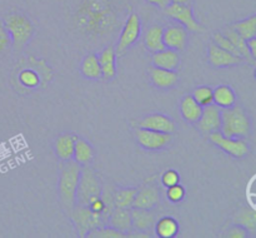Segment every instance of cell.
I'll return each mask as SVG.
<instances>
[{"label":"cell","mask_w":256,"mask_h":238,"mask_svg":"<svg viewBox=\"0 0 256 238\" xmlns=\"http://www.w3.org/2000/svg\"><path fill=\"white\" fill-rule=\"evenodd\" d=\"M212 100L214 104L224 109L236 104V95L229 85H219L212 89Z\"/></svg>","instance_id":"24"},{"label":"cell","mask_w":256,"mask_h":238,"mask_svg":"<svg viewBox=\"0 0 256 238\" xmlns=\"http://www.w3.org/2000/svg\"><path fill=\"white\" fill-rule=\"evenodd\" d=\"M209 62L215 68H228L232 67V65L242 64L245 60L226 52L222 48L218 47L215 43H212L209 45Z\"/></svg>","instance_id":"13"},{"label":"cell","mask_w":256,"mask_h":238,"mask_svg":"<svg viewBox=\"0 0 256 238\" xmlns=\"http://www.w3.org/2000/svg\"><path fill=\"white\" fill-rule=\"evenodd\" d=\"M224 237L228 238H246L249 237V230L246 228L242 227L239 224H232V227H229L225 232V234H222Z\"/></svg>","instance_id":"37"},{"label":"cell","mask_w":256,"mask_h":238,"mask_svg":"<svg viewBox=\"0 0 256 238\" xmlns=\"http://www.w3.org/2000/svg\"><path fill=\"white\" fill-rule=\"evenodd\" d=\"M224 35L228 38V39L230 40V42L232 43V45H234V47L236 48L238 52L240 53V55H242V57L244 58L245 62L252 63V64H254V60L255 59L252 57V54H250L249 48H248V44H246V40H245L244 38L240 37V35L238 34V33L235 32L234 29H232V28H230V27H226Z\"/></svg>","instance_id":"27"},{"label":"cell","mask_w":256,"mask_h":238,"mask_svg":"<svg viewBox=\"0 0 256 238\" xmlns=\"http://www.w3.org/2000/svg\"><path fill=\"white\" fill-rule=\"evenodd\" d=\"M229 27L234 29L245 40L256 38V15H252L250 18L242 20V22L232 23Z\"/></svg>","instance_id":"30"},{"label":"cell","mask_w":256,"mask_h":238,"mask_svg":"<svg viewBox=\"0 0 256 238\" xmlns=\"http://www.w3.org/2000/svg\"><path fill=\"white\" fill-rule=\"evenodd\" d=\"M192 97L202 108L214 103V100H212V89L210 87H206V85H202V87H198L196 89H194Z\"/></svg>","instance_id":"32"},{"label":"cell","mask_w":256,"mask_h":238,"mask_svg":"<svg viewBox=\"0 0 256 238\" xmlns=\"http://www.w3.org/2000/svg\"><path fill=\"white\" fill-rule=\"evenodd\" d=\"M148 3H150V4L152 5H156V7L162 8V9H165V8L168 7V5L170 4V0H146Z\"/></svg>","instance_id":"41"},{"label":"cell","mask_w":256,"mask_h":238,"mask_svg":"<svg viewBox=\"0 0 256 238\" xmlns=\"http://www.w3.org/2000/svg\"><path fill=\"white\" fill-rule=\"evenodd\" d=\"M209 139L212 144L234 158H242L249 153V145L245 140H242V138L225 137L220 130L210 133Z\"/></svg>","instance_id":"10"},{"label":"cell","mask_w":256,"mask_h":238,"mask_svg":"<svg viewBox=\"0 0 256 238\" xmlns=\"http://www.w3.org/2000/svg\"><path fill=\"white\" fill-rule=\"evenodd\" d=\"M98 59H99L100 68H102V78H104L105 80H112L116 75V64H115L116 54H115L114 47L109 45L105 48L100 53Z\"/></svg>","instance_id":"21"},{"label":"cell","mask_w":256,"mask_h":238,"mask_svg":"<svg viewBox=\"0 0 256 238\" xmlns=\"http://www.w3.org/2000/svg\"><path fill=\"white\" fill-rule=\"evenodd\" d=\"M140 33H142V22L136 13H132L129 18L125 22L124 28L122 30L119 40L116 45V55H122L126 53V50L139 39Z\"/></svg>","instance_id":"9"},{"label":"cell","mask_w":256,"mask_h":238,"mask_svg":"<svg viewBox=\"0 0 256 238\" xmlns=\"http://www.w3.org/2000/svg\"><path fill=\"white\" fill-rule=\"evenodd\" d=\"M10 44H12V38H10L9 32L4 27V24H0V54L4 53Z\"/></svg>","instance_id":"39"},{"label":"cell","mask_w":256,"mask_h":238,"mask_svg":"<svg viewBox=\"0 0 256 238\" xmlns=\"http://www.w3.org/2000/svg\"><path fill=\"white\" fill-rule=\"evenodd\" d=\"M168 198H169L170 202L172 203H179L182 202V199H184L185 197V189L182 185H180L179 183L178 184H174V185H170V187H168Z\"/></svg>","instance_id":"36"},{"label":"cell","mask_w":256,"mask_h":238,"mask_svg":"<svg viewBox=\"0 0 256 238\" xmlns=\"http://www.w3.org/2000/svg\"><path fill=\"white\" fill-rule=\"evenodd\" d=\"M4 27L9 32L15 50H22L34 34V25L22 13H10L5 17Z\"/></svg>","instance_id":"4"},{"label":"cell","mask_w":256,"mask_h":238,"mask_svg":"<svg viewBox=\"0 0 256 238\" xmlns=\"http://www.w3.org/2000/svg\"><path fill=\"white\" fill-rule=\"evenodd\" d=\"M225 137L245 138L252 132V120L244 109L239 105L222 109V128Z\"/></svg>","instance_id":"3"},{"label":"cell","mask_w":256,"mask_h":238,"mask_svg":"<svg viewBox=\"0 0 256 238\" xmlns=\"http://www.w3.org/2000/svg\"><path fill=\"white\" fill-rule=\"evenodd\" d=\"M138 189L136 188H120L112 193V202L116 208H132L135 199Z\"/></svg>","instance_id":"29"},{"label":"cell","mask_w":256,"mask_h":238,"mask_svg":"<svg viewBox=\"0 0 256 238\" xmlns=\"http://www.w3.org/2000/svg\"><path fill=\"white\" fill-rule=\"evenodd\" d=\"M159 190L155 185H144L138 189L135 199L132 202V207L140 209H154L159 203Z\"/></svg>","instance_id":"15"},{"label":"cell","mask_w":256,"mask_h":238,"mask_svg":"<svg viewBox=\"0 0 256 238\" xmlns=\"http://www.w3.org/2000/svg\"><path fill=\"white\" fill-rule=\"evenodd\" d=\"M82 165L74 160H66L60 165L59 200L62 210L69 217L76 205V189L79 184Z\"/></svg>","instance_id":"2"},{"label":"cell","mask_w":256,"mask_h":238,"mask_svg":"<svg viewBox=\"0 0 256 238\" xmlns=\"http://www.w3.org/2000/svg\"><path fill=\"white\" fill-rule=\"evenodd\" d=\"M138 127L156 130V132L174 133L175 123L168 115L162 114V113H152V114H149L140 119L138 122Z\"/></svg>","instance_id":"12"},{"label":"cell","mask_w":256,"mask_h":238,"mask_svg":"<svg viewBox=\"0 0 256 238\" xmlns=\"http://www.w3.org/2000/svg\"><path fill=\"white\" fill-rule=\"evenodd\" d=\"M246 44H248V48H249L250 54H252V57L255 59V58H256V38L248 39Z\"/></svg>","instance_id":"40"},{"label":"cell","mask_w":256,"mask_h":238,"mask_svg":"<svg viewBox=\"0 0 256 238\" xmlns=\"http://www.w3.org/2000/svg\"><path fill=\"white\" fill-rule=\"evenodd\" d=\"M135 138L140 147L146 150H160L169 147L172 142V133L156 132L138 127L135 129Z\"/></svg>","instance_id":"7"},{"label":"cell","mask_w":256,"mask_h":238,"mask_svg":"<svg viewBox=\"0 0 256 238\" xmlns=\"http://www.w3.org/2000/svg\"><path fill=\"white\" fill-rule=\"evenodd\" d=\"M212 39H214V43L218 45V47L222 48L224 50H226V52H229V53H232V54L236 55V57L242 58V55H240V53L238 52L236 48L232 45V43L230 42V40L228 39V38L225 37L222 33H215V34L212 35ZM242 59H244V58H242Z\"/></svg>","instance_id":"34"},{"label":"cell","mask_w":256,"mask_h":238,"mask_svg":"<svg viewBox=\"0 0 256 238\" xmlns=\"http://www.w3.org/2000/svg\"><path fill=\"white\" fill-rule=\"evenodd\" d=\"M86 237H89V238H122V237H126V235H125L124 233L116 230L115 228L106 227V225H104V227L95 228V229L90 230V232L88 233Z\"/></svg>","instance_id":"33"},{"label":"cell","mask_w":256,"mask_h":238,"mask_svg":"<svg viewBox=\"0 0 256 238\" xmlns=\"http://www.w3.org/2000/svg\"><path fill=\"white\" fill-rule=\"evenodd\" d=\"M82 74L84 75L88 79L96 80L100 79L102 77V68H100L99 59H98V55L95 54H89L84 58L82 63Z\"/></svg>","instance_id":"28"},{"label":"cell","mask_w":256,"mask_h":238,"mask_svg":"<svg viewBox=\"0 0 256 238\" xmlns=\"http://www.w3.org/2000/svg\"><path fill=\"white\" fill-rule=\"evenodd\" d=\"M235 224L246 228L249 232H254L256 228V214L255 210L250 207H242L238 210L234 217Z\"/></svg>","instance_id":"31"},{"label":"cell","mask_w":256,"mask_h":238,"mask_svg":"<svg viewBox=\"0 0 256 238\" xmlns=\"http://www.w3.org/2000/svg\"><path fill=\"white\" fill-rule=\"evenodd\" d=\"M94 155V149L90 145V143L82 138H78L74 145V154H72L74 162H76L80 165H88L92 162Z\"/></svg>","instance_id":"23"},{"label":"cell","mask_w":256,"mask_h":238,"mask_svg":"<svg viewBox=\"0 0 256 238\" xmlns=\"http://www.w3.org/2000/svg\"><path fill=\"white\" fill-rule=\"evenodd\" d=\"M165 48L174 50H182L188 42V30L182 25H170L162 32Z\"/></svg>","instance_id":"14"},{"label":"cell","mask_w":256,"mask_h":238,"mask_svg":"<svg viewBox=\"0 0 256 238\" xmlns=\"http://www.w3.org/2000/svg\"><path fill=\"white\" fill-rule=\"evenodd\" d=\"M162 184H164L166 188L170 187V185L178 184V183L180 182L179 173H178L176 170H174V169L166 170V172H164V174H162Z\"/></svg>","instance_id":"38"},{"label":"cell","mask_w":256,"mask_h":238,"mask_svg":"<svg viewBox=\"0 0 256 238\" xmlns=\"http://www.w3.org/2000/svg\"><path fill=\"white\" fill-rule=\"evenodd\" d=\"M180 57L178 54V50L169 49V48H164L162 50L155 52L152 55V64L156 68H162V69L168 70H175L179 67Z\"/></svg>","instance_id":"20"},{"label":"cell","mask_w":256,"mask_h":238,"mask_svg":"<svg viewBox=\"0 0 256 238\" xmlns=\"http://www.w3.org/2000/svg\"><path fill=\"white\" fill-rule=\"evenodd\" d=\"M149 74L152 84L162 89H169V88L174 87L179 79L175 70L162 69V68L156 67L150 68Z\"/></svg>","instance_id":"19"},{"label":"cell","mask_w":256,"mask_h":238,"mask_svg":"<svg viewBox=\"0 0 256 238\" xmlns=\"http://www.w3.org/2000/svg\"><path fill=\"white\" fill-rule=\"evenodd\" d=\"M102 192V185L98 175L92 168L82 167L79 184L76 189V205L88 207L94 199L99 198Z\"/></svg>","instance_id":"6"},{"label":"cell","mask_w":256,"mask_h":238,"mask_svg":"<svg viewBox=\"0 0 256 238\" xmlns=\"http://www.w3.org/2000/svg\"><path fill=\"white\" fill-rule=\"evenodd\" d=\"M172 3H178V4H185V5H192V0H170Z\"/></svg>","instance_id":"42"},{"label":"cell","mask_w":256,"mask_h":238,"mask_svg":"<svg viewBox=\"0 0 256 238\" xmlns=\"http://www.w3.org/2000/svg\"><path fill=\"white\" fill-rule=\"evenodd\" d=\"M154 230L158 237L172 238L179 233V223L172 217H162L155 222Z\"/></svg>","instance_id":"26"},{"label":"cell","mask_w":256,"mask_h":238,"mask_svg":"<svg viewBox=\"0 0 256 238\" xmlns=\"http://www.w3.org/2000/svg\"><path fill=\"white\" fill-rule=\"evenodd\" d=\"M165 14L172 19L176 20L180 25L185 28L186 30L192 33H202L205 32V28L200 25L195 20L194 14H192V5L185 4H178V3H170L166 8H165Z\"/></svg>","instance_id":"8"},{"label":"cell","mask_w":256,"mask_h":238,"mask_svg":"<svg viewBox=\"0 0 256 238\" xmlns=\"http://www.w3.org/2000/svg\"><path fill=\"white\" fill-rule=\"evenodd\" d=\"M162 32H164V28L160 27V25H152L146 30L144 43L148 50L155 53L164 49L165 44L164 39H162Z\"/></svg>","instance_id":"25"},{"label":"cell","mask_w":256,"mask_h":238,"mask_svg":"<svg viewBox=\"0 0 256 238\" xmlns=\"http://www.w3.org/2000/svg\"><path fill=\"white\" fill-rule=\"evenodd\" d=\"M19 80L28 88H35L39 84V75L32 70H24L20 73Z\"/></svg>","instance_id":"35"},{"label":"cell","mask_w":256,"mask_h":238,"mask_svg":"<svg viewBox=\"0 0 256 238\" xmlns=\"http://www.w3.org/2000/svg\"><path fill=\"white\" fill-rule=\"evenodd\" d=\"M76 139L78 137L75 134H72V133H64V134L59 135V137L56 138L54 144V149L60 160L66 162V160L72 159L74 145Z\"/></svg>","instance_id":"18"},{"label":"cell","mask_w":256,"mask_h":238,"mask_svg":"<svg viewBox=\"0 0 256 238\" xmlns=\"http://www.w3.org/2000/svg\"><path fill=\"white\" fill-rule=\"evenodd\" d=\"M118 13L112 0H82L76 10V25L89 37L112 34L118 25Z\"/></svg>","instance_id":"1"},{"label":"cell","mask_w":256,"mask_h":238,"mask_svg":"<svg viewBox=\"0 0 256 238\" xmlns=\"http://www.w3.org/2000/svg\"><path fill=\"white\" fill-rule=\"evenodd\" d=\"M69 218L74 223L80 237H85L90 230L106 225L109 214L104 212H92L89 207H84V205H75Z\"/></svg>","instance_id":"5"},{"label":"cell","mask_w":256,"mask_h":238,"mask_svg":"<svg viewBox=\"0 0 256 238\" xmlns=\"http://www.w3.org/2000/svg\"><path fill=\"white\" fill-rule=\"evenodd\" d=\"M108 224L109 227L115 228L119 232L124 233L128 237L132 229V212L129 208H116L112 210L108 219Z\"/></svg>","instance_id":"16"},{"label":"cell","mask_w":256,"mask_h":238,"mask_svg":"<svg viewBox=\"0 0 256 238\" xmlns=\"http://www.w3.org/2000/svg\"><path fill=\"white\" fill-rule=\"evenodd\" d=\"M195 124L202 134H210L222 128V108L216 104H210L202 108V113Z\"/></svg>","instance_id":"11"},{"label":"cell","mask_w":256,"mask_h":238,"mask_svg":"<svg viewBox=\"0 0 256 238\" xmlns=\"http://www.w3.org/2000/svg\"><path fill=\"white\" fill-rule=\"evenodd\" d=\"M132 212V229L138 232H149L154 228L155 214L152 209H140V208H134Z\"/></svg>","instance_id":"17"},{"label":"cell","mask_w":256,"mask_h":238,"mask_svg":"<svg viewBox=\"0 0 256 238\" xmlns=\"http://www.w3.org/2000/svg\"><path fill=\"white\" fill-rule=\"evenodd\" d=\"M180 112L186 122L195 124L202 115V107L199 103H196V100L192 95H186L182 98V103H180Z\"/></svg>","instance_id":"22"}]
</instances>
